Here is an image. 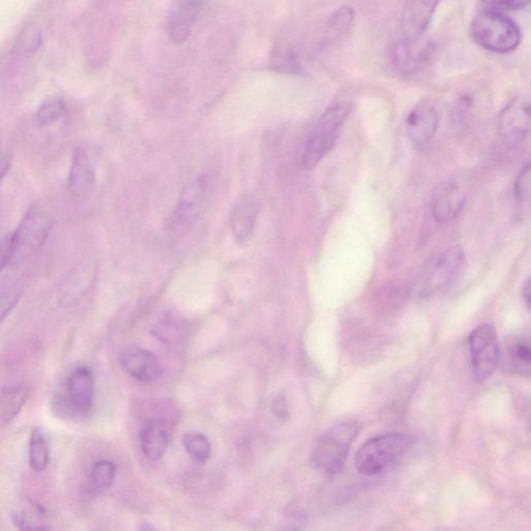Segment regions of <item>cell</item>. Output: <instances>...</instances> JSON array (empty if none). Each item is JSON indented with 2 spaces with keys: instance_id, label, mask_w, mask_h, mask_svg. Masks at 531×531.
Masks as SVG:
<instances>
[{
  "instance_id": "7",
  "label": "cell",
  "mask_w": 531,
  "mask_h": 531,
  "mask_svg": "<svg viewBox=\"0 0 531 531\" xmlns=\"http://www.w3.org/2000/svg\"><path fill=\"white\" fill-rule=\"evenodd\" d=\"M465 266V254L461 247L443 251L432 259L423 271V293L427 296L441 294L458 281Z\"/></svg>"
},
{
  "instance_id": "16",
  "label": "cell",
  "mask_w": 531,
  "mask_h": 531,
  "mask_svg": "<svg viewBox=\"0 0 531 531\" xmlns=\"http://www.w3.org/2000/svg\"><path fill=\"white\" fill-rule=\"evenodd\" d=\"M465 205V194L452 182H445L436 187L433 194L432 211L438 223L452 222L461 213Z\"/></svg>"
},
{
  "instance_id": "2",
  "label": "cell",
  "mask_w": 531,
  "mask_h": 531,
  "mask_svg": "<svg viewBox=\"0 0 531 531\" xmlns=\"http://www.w3.org/2000/svg\"><path fill=\"white\" fill-rule=\"evenodd\" d=\"M414 439L402 433H389L363 443L355 456V467L363 475H376L399 461L412 447Z\"/></svg>"
},
{
  "instance_id": "33",
  "label": "cell",
  "mask_w": 531,
  "mask_h": 531,
  "mask_svg": "<svg viewBox=\"0 0 531 531\" xmlns=\"http://www.w3.org/2000/svg\"><path fill=\"white\" fill-rule=\"evenodd\" d=\"M274 414L286 421L288 417V408L285 399L282 396L277 397L272 404Z\"/></svg>"
},
{
  "instance_id": "28",
  "label": "cell",
  "mask_w": 531,
  "mask_h": 531,
  "mask_svg": "<svg viewBox=\"0 0 531 531\" xmlns=\"http://www.w3.org/2000/svg\"><path fill=\"white\" fill-rule=\"evenodd\" d=\"M530 0H482L483 11L503 14L524 10Z\"/></svg>"
},
{
  "instance_id": "13",
  "label": "cell",
  "mask_w": 531,
  "mask_h": 531,
  "mask_svg": "<svg viewBox=\"0 0 531 531\" xmlns=\"http://www.w3.org/2000/svg\"><path fill=\"white\" fill-rule=\"evenodd\" d=\"M438 127V114L434 105L428 101L418 103L406 121V133L417 147L428 145Z\"/></svg>"
},
{
  "instance_id": "21",
  "label": "cell",
  "mask_w": 531,
  "mask_h": 531,
  "mask_svg": "<svg viewBox=\"0 0 531 531\" xmlns=\"http://www.w3.org/2000/svg\"><path fill=\"white\" fill-rule=\"evenodd\" d=\"M12 518L16 527L20 530L50 529L45 520L44 509L34 501H30L25 509L14 513Z\"/></svg>"
},
{
  "instance_id": "15",
  "label": "cell",
  "mask_w": 531,
  "mask_h": 531,
  "mask_svg": "<svg viewBox=\"0 0 531 531\" xmlns=\"http://www.w3.org/2000/svg\"><path fill=\"white\" fill-rule=\"evenodd\" d=\"M96 184L94 166L86 150L74 152L68 177V191L76 200L85 199L92 193Z\"/></svg>"
},
{
  "instance_id": "25",
  "label": "cell",
  "mask_w": 531,
  "mask_h": 531,
  "mask_svg": "<svg viewBox=\"0 0 531 531\" xmlns=\"http://www.w3.org/2000/svg\"><path fill=\"white\" fill-rule=\"evenodd\" d=\"M184 446L194 461L205 463L211 456V444L207 437L202 434H186L184 436Z\"/></svg>"
},
{
  "instance_id": "11",
  "label": "cell",
  "mask_w": 531,
  "mask_h": 531,
  "mask_svg": "<svg viewBox=\"0 0 531 531\" xmlns=\"http://www.w3.org/2000/svg\"><path fill=\"white\" fill-rule=\"evenodd\" d=\"M95 394V380L88 368H78L67 381L66 394L59 398V405L69 414L90 413Z\"/></svg>"
},
{
  "instance_id": "34",
  "label": "cell",
  "mask_w": 531,
  "mask_h": 531,
  "mask_svg": "<svg viewBox=\"0 0 531 531\" xmlns=\"http://www.w3.org/2000/svg\"><path fill=\"white\" fill-rule=\"evenodd\" d=\"M522 296L527 309H530V279L527 278L522 289Z\"/></svg>"
},
{
  "instance_id": "5",
  "label": "cell",
  "mask_w": 531,
  "mask_h": 531,
  "mask_svg": "<svg viewBox=\"0 0 531 531\" xmlns=\"http://www.w3.org/2000/svg\"><path fill=\"white\" fill-rule=\"evenodd\" d=\"M52 215L40 205L27 210L11 235L12 264H19L39 253L53 229Z\"/></svg>"
},
{
  "instance_id": "30",
  "label": "cell",
  "mask_w": 531,
  "mask_h": 531,
  "mask_svg": "<svg viewBox=\"0 0 531 531\" xmlns=\"http://www.w3.org/2000/svg\"><path fill=\"white\" fill-rule=\"evenodd\" d=\"M530 171V164L526 163L517 177L514 186V195L519 202H525L529 199L531 179Z\"/></svg>"
},
{
  "instance_id": "31",
  "label": "cell",
  "mask_w": 531,
  "mask_h": 531,
  "mask_svg": "<svg viewBox=\"0 0 531 531\" xmlns=\"http://www.w3.org/2000/svg\"><path fill=\"white\" fill-rule=\"evenodd\" d=\"M12 245L11 235L0 241V273L11 263Z\"/></svg>"
},
{
  "instance_id": "1",
  "label": "cell",
  "mask_w": 531,
  "mask_h": 531,
  "mask_svg": "<svg viewBox=\"0 0 531 531\" xmlns=\"http://www.w3.org/2000/svg\"><path fill=\"white\" fill-rule=\"evenodd\" d=\"M351 108L352 104L346 98L335 99L326 108L305 145L301 159L305 170L314 169L337 144Z\"/></svg>"
},
{
  "instance_id": "17",
  "label": "cell",
  "mask_w": 531,
  "mask_h": 531,
  "mask_svg": "<svg viewBox=\"0 0 531 531\" xmlns=\"http://www.w3.org/2000/svg\"><path fill=\"white\" fill-rule=\"evenodd\" d=\"M259 205L254 198L244 197L235 205L231 215V227L236 241L245 243L256 227Z\"/></svg>"
},
{
  "instance_id": "10",
  "label": "cell",
  "mask_w": 531,
  "mask_h": 531,
  "mask_svg": "<svg viewBox=\"0 0 531 531\" xmlns=\"http://www.w3.org/2000/svg\"><path fill=\"white\" fill-rule=\"evenodd\" d=\"M498 131L503 143L511 149L520 147L530 131V108L526 100L516 98L502 109Z\"/></svg>"
},
{
  "instance_id": "20",
  "label": "cell",
  "mask_w": 531,
  "mask_h": 531,
  "mask_svg": "<svg viewBox=\"0 0 531 531\" xmlns=\"http://www.w3.org/2000/svg\"><path fill=\"white\" fill-rule=\"evenodd\" d=\"M29 389L25 385H15L0 391V428L7 427L21 412Z\"/></svg>"
},
{
  "instance_id": "3",
  "label": "cell",
  "mask_w": 531,
  "mask_h": 531,
  "mask_svg": "<svg viewBox=\"0 0 531 531\" xmlns=\"http://www.w3.org/2000/svg\"><path fill=\"white\" fill-rule=\"evenodd\" d=\"M360 431L361 424L357 421H345L331 427L317 440L311 456L312 464L325 473H339Z\"/></svg>"
},
{
  "instance_id": "4",
  "label": "cell",
  "mask_w": 531,
  "mask_h": 531,
  "mask_svg": "<svg viewBox=\"0 0 531 531\" xmlns=\"http://www.w3.org/2000/svg\"><path fill=\"white\" fill-rule=\"evenodd\" d=\"M470 34L479 46L500 54L515 51L522 39L516 22L506 15L485 11L473 19Z\"/></svg>"
},
{
  "instance_id": "19",
  "label": "cell",
  "mask_w": 531,
  "mask_h": 531,
  "mask_svg": "<svg viewBox=\"0 0 531 531\" xmlns=\"http://www.w3.org/2000/svg\"><path fill=\"white\" fill-rule=\"evenodd\" d=\"M141 443L144 454L152 461L162 459L170 446V436L160 421H152L145 425L141 432Z\"/></svg>"
},
{
  "instance_id": "27",
  "label": "cell",
  "mask_w": 531,
  "mask_h": 531,
  "mask_svg": "<svg viewBox=\"0 0 531 531\" xmlns=\"http://www.w3.org/2000/svg\"><path fill=\"white\" fill-rule=\"evenodd\" d=\"M22 290L17 285L0 287V324L11 314L20 300Z\"/></svg>"
},
{
  "instance_id": "12",
  "label": "cell",
  "mask_w": 531,
  "mask_h": 531,
  "mask_svg": "<svg viewBox=\"0 0 531 531\" xmlns=\"http://www.w3.org/2000/svg\"><path fill=\"white\" fill-rule=\"evenodd\" d=\"M209 2L210 0H174L169 33L175 44H182L189 39Z\"/></svg>"
},
{
  "instance_id": "14",
  "label": "cell",
  "mask_w": 531,
  "mask_h": 531,
  "mask_svg": "<svg viewBox=\"0 0 531 531\" xmlns=\"http://www.w3.org/2000/svg\"><path fill=\"white\" fill-rule=\"evenodd\" d=\"M123 370L133 379L142 382H152L161 375V367L156 356L150 351L128 347L120 355Z\"/></svg>"
},
{
  "instance_id": "8",
  "label": "cell",
  "mask_w": 531,
  "mask_h": 531,
  "mask_svg": "<svg viewBox=\"0 0 531 531\" xmlns=\"http://www.w3.org/2000/svg\"><path fill=\"white\" fill-rule=\"evenodd\" d=\"M468 346L474 378L484 382L493 375L501 357L494 327L484 324L475 328L469 335Z\"/></svg>"
},
{
  "instance_id": "29",
  "label": "cell",
  "mask_w": 531,
  "mask_h": 531,
  "mask_svg": "<svg viewBox=\"0 0 531 531\" xmlns=\"http://www.w3.org/2000/svg\"><path fill=\"white\" fill-rule=\"evenodd\" d=\"M274 60L276 61V67L285 69L288 72L296 73L301 67L297 49L292 45L281 47Z\"/></svg>"
},
{
  "instance_id": "24",
  "label": "cell",
  "mask_w": 531,
  "mask_h": 531,
  "mask_svg": "<svg viewBox=\"0 0 531 531\" xmlns=\"http://www.w3.org/2000/svg\"><path fill=\"white\" fill-rule=\"evenodd\" d=\"M66 113L64 100L52 97L42 103L37 111V122L41 126H49L60 121Z\"/></svg>"
},
{
  "instance_id": "32",
  "label": "cell",
  "mask_w": 531,
  "mask_h": 531,
  "mask_svg": "<svg viewBox=\"0 0 531 531\" xmlns=\"http://www.w3.org/2000/svg\"><path fill=\"white\" fill-rule=\"evenodd\" d=\"M11 157L7 149L0 143V181H2L9 172Z\"/></svg>"
},
{
  "instance_id": "22",
  "label": "cell",
  "mask_w": 531,
  "mask_h": 531,
  "mask_svg": "<svg viewBox=\"0 0 531 531\" xmlns=\"http://www.w3.org/2000/svg\"><path fill=\"white\" fill-rule=\"evenodd\" d=\"M355 20L352 7L343 6L337 9L328 19L326 24L327 37L330 41L339 40L346 35Z\"/></svg>"
},
{
  "instance_id": "26",
  "label": "cell",
  "mask_w": 531,
  "mask_h": 531,
  "mask_svg": "<svg viewBox=\"0 0 531 531\" xmlns=\"http://www.w3.org/2000/svg\"><path fill=\"white\" fill-rule=\"evenodd\" d=\"M117 475V467L113 462L102 460L92 469L91 479L98 489H107L113 485Z\"/></svg>"
},
{
  "instance_id": "9",
  "label": "cell",
  "mask_w": 531,
  "mask_h": 531,
  "mask_svg": "<svg viewBox=\"0 0 531 531\" xmlns=\"http://www.w3.org/2000/svg\"><path fill=\"white\" fill-rule=\"evenodd\" d=\"M440 2L441 0H406L394 43L407 47L423 43Z\"/></svg>"
},
{
  "instance_id": "6",
  "label": "cell",
  "mask_w": 531,
  "mask_h": 531,
  "mask_svg": "<svg viewBox=\"0 0 531 531\" xmlns=\"http://www.w3.org/2000/svg\"><path fill=\"white\" fill-rule=\"evenodd\" d=\"M212 187L209 175H201L187 184L166 223V232L171 238H180L193 228L204 212Z\"/></svg>"
},
{
  "instance_id": "23",
  "label": "cell",
  "mask_w": 531,
  "mask_h": 531,
  "mask_svg": "<svg viewBox=\"0 0 531 531\" xmlns=\"http://www.w3.org/2000/svg\"><path fill=\"white\" fill-rule=\"evenodd\" d=\"M49 463L47 442L39 430H34L30 442V465L36 472L44 471Z\"/></svg>"
},
{
  "instance_id": "18",
  "label": "cell",
  "mask_w": 531,
  "mask_h": 531,
  "mask_svg": "<svg viewBox=\"0 0 531 531\" xmlns=\"http://www.w3.org/2000/svg\"><path fill=\"white\" fill-rule=\"evenodd\" d=\"M530 340L525 335H516L510 340L502 355V366L511 374L522 377L530 375Z\"/></svg>"
}]
</instances>
